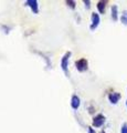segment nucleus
I'll use <instances>...</instances> for the list:
<instances>
[{
	"label": "nucleus",
	"instance_id": "1",
	"mask_svg": "<svg viewBox=\"0 0 127 133\" xmlns=\"http://www.w3.org/2000/svg\"><path fill=\"white\" fill-rule=\"evenodd\" d=\"M70 57H71V52L70 51H68L65 55L63 56V58H62V60H61V68H62V70L64 71V73L66 74H69V60H70Z\"/></svg>",
	"mask_w": 127,
	"mask_h": 133
},
{
	"label": "nucleus",
	"instance_id": "2",
	"mask_svg": "<svg viewBox=\"0 0 127 133\" xmlns=\"http://www.w3.org/2000/svg\"><path fill=\"white\" fill-rule=\"evenodd\" d=\"M75 66H76V69L79 70L80 72H84V71H86L87 68H88V62H87L86 59L82 58V59L77 60L75 62Z\"/></svg>",
	"mask_w": 127,
	"mask_h": 133
},
{
	"label": "nucleus",
	"instance_id": "3",
	"mask_svg": "<svg viewBox=\"0 0 127 133\" xmlns=\"http://www.w3.org/2000/svg\"><path fill=\"white\" fill-rule=\"evenodd\" d=\"M105 123V116L103 114H97L94 116L93 119V127L95 128H101Z\"/></svg>",
	"mask_w": 127,
	"mask_h": 133
},
{
	"label": "nucleus",
	"instance_id": "4",
	"mask_svg": "<svg viewBox=\"0 0 127 133\" xmlns=\"http://www.w3.org/2000/svg\"><path fill=\"white\" fill-rule=\"evenodd\" d=\"M91 19H92V23H91V27H89V29L91 30H95V29L98 27V24H100V16H98V14H96V12H93L92 16H91Z\"/></svg>",
	"mask_w": 127,
	"mask_h": 133
},
{
	"label": "nucleus",
	"instance_id": "5",
	"mask_svg": "<svg viewBox=\"0 0 127 133\" xmlns=\"http://www.w3.org/2000/svg\"><path fill=\"white\" fill-rule=\"evenodd\" d=\"M24 3H26V6H29L34 14H38L39 12V6H38V1L36 0H27Z\"/></svg>",
	"mask_w": 127,
	"mask_h": 133
},
{
	"label": "nucleus",
	"instance_id": "6",
	"mask_svg": "<svg viewBox=\"0 0 127 133\" xmlns=\"http://www.w3.org/2000/svg\"><path fill=\"white\" fill-rule=\"evenodd\" d=\"M121 98H122V95H121V93H118V92H113V93L108 94V100H109V102L112 103V104H116V103L121 100Z\"/></svg>",
	"mask_w": 127,
	"mask_h": 133
},
{
	"label": "nucleus",
	"instance_id": "7",
	"mask_svg": "<svg viewBox=\"0 0 127 133\" xmlns=\"http://www.w3.org/2000/svg\"><path fill=\"white\" fill-rule=\"evenodd\" d=\"M80 104H81L80 98L77 97L76 94H74V95L72 97V99H71V107H72L74 110H77V109H79V107H80Z\"/></svg>",
	"mask_w": 127,
	"mask_h": 133
},
{
	"label": "nucleus",
	"instance_id": "8",
	"mask_svg": "<svg viewBox=\"0 0 127 133\" xmlns=\"http://www.w3.org/2000/svg\"><path fill=\"white\" fill-rule=\"evenodd\" d=\"M106 6H107V1H104V0H101V1L97 2V10L100 14H104L105 12V9H106Z\"/></svg>",
	"mask_w": 127,
	"mask_h": 133
},
{
	"label": "nucleus",
	"instance_id": "9",
	"mask_svg": "<svg viewBox=\"0 0 127 133\" xmlns=\"http://www.w3.org/2000/svg\"><path fill=\"white\" fill-rule=\"evenodd\" d=\"M112 19L113 21H117L118 19V8L116 5L112 7Z\"/></svg>",
	"mask_w": 127,
	"mask_h": 133
},
{
	"label": "nucleus",
	"instance_id": "10",
	"mask_svg": "<svg viewBox=\"0 0 127 133\" xmlns=\"http://www.w3.org/2000/svg\"><path fill=\"white\" fill-rule=\"evenodd\" d=\"M121 21H122V23H123V24H125V26H127V10H125V11L122 14Z\"/></svg>",
	"mask_w": 127,
	"mask_h": 133
},
{
	"label": "nucleus",
	"instance_id": "11",
	"mask_svg": "<svg viewBox=\"0 0 127 133\" xmlns=\"http://www.w3.org/2000/svg\"><path fill=\"white\" fill-rule=\"evenodd\" d=\"M121 133H127V123H124V124L122 125Z\"/></svg>",
	"mask_w": 127,
	"mask_h": 133
},
{
	"label": "nucleus",
	"instance_id": "12",
	"mask_svg": "<svg viewBox=\"0 0 127 133\" xmlns=\"http://www.w3.org/2000/svg\"><path fill=\"white\" fill-rule=\"evenodd\" d=\"M66 3H68V6H70L72 8V9L75 8V1H66Z\"/></svg>",
	"mask_w": 127,
	"mask_h": 133
},
{
	"label": "nucleus",
	"instance_id": "13",
	"mask_svg": "<svg viewBox=\"0 0 127 133\" xmlns=\"http://www.w3.org/2000/svg\"><path fill=\"white\" fill-rule=\"evenodd\" d=\"M84 3H85V7H86L87 9H88L89 7H91V6H89V3H91V1H88V0H87V1H86V0H85V1H84Z\"/></svg>",
	"mask_w": 127,
	"mask_h": 133
},
{
	"label": "nucleus",
	"instance_id": "14",
	"mask_svg": "<svg viewBox=\"0 0 127 133\" xmlns=\"http://www.w3.org/2000/svg\"><path fill=\"white\" fill-rule=\"evenodd\" d=\"M87 132L88 133H95V131H94L92 128H87Z\"/></svg>",
	"mask_w": 127,
	"mask_h": 133
},
{
	"label": "nucleus",
	"instance_id": "15",
	"mask_svg": "<svg viewBox=\"0 0 127 133\" xmlns=\"http://www.w3.org/2000/svg\"><path fill=\"white\" fill-rule=\"evenodd\" d=\"M100 133H106V132H105V131H102V132H100Z\"/></svg>",
	"mask_w": 127,
	"mask_h": 133
},
{
	"label": "nucleus",
	"instance_id": "16",
	"mask_svg": "<svg viewBox=\"0 0 127 133\" xmlns=\"http://www.w3.org/2000/svg\"><path fill=\"white\" fill-rule=\"evenodd\" d=\"M126 107H127V101H126Z\"/></svg>",
	"mask_w": 127,
	"mask_h": 133
}]
</instances>
